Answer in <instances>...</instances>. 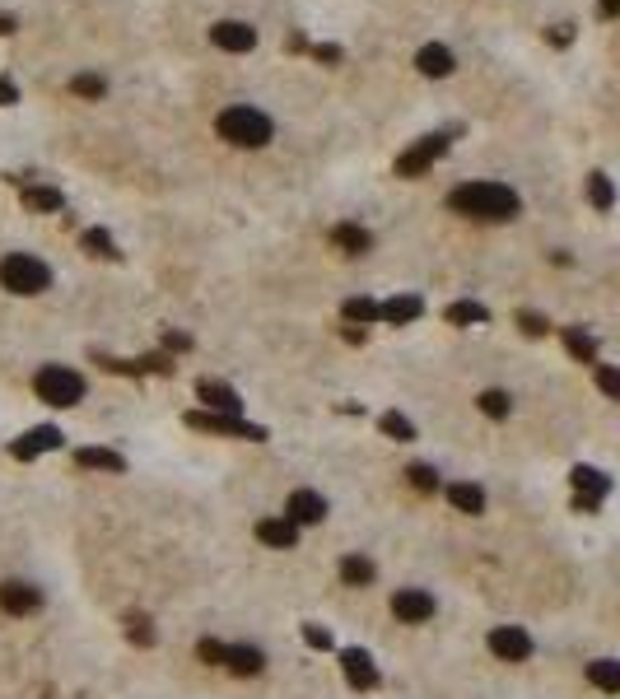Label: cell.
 <instances>
[{"label": "cell", "mask_w": 620, "mask_h": 699, "mask_svg": "<svg viewBox=\"0 0 620 699\" xmlns=\"http://www.w3.org/2000/svg\"><path fill=\"white\" fill-rule=\"evenodd\" d=\"M448 210L467 214V220L504 224V220H514V214L523 210V201H518L514 186H504V182H462V186L448 196Z\"/></svg>", "instance_id": "obj_1"}, {"label": "cell", "mask_w": 620, "mask_h": 699, "mask_svg": "<svg viewBox=\"0 0 620 699\" xmlns=\"http://www.w3.org/2000/svg\"><path fill=\"white\" fill-rule=\"evenodd\" d=\"M214 131H220V141H229L238 150H261L266 141H271V117L257 113V107H248V103H233V107L220 113Z\"/></svg>", "instance_id": "obj_2"}, {"label": "cell", "mask_w": 620, "mask_h": 699, "mask_svg": "<svg viewBox=\"0 0 620 699\" xmlns=\"http://www.w3.org/2000/svg\"><path fill=\"white\" fill-rule=\"evenodd\" d=\"M33 392H38V401H47V406L66 411V406H79V401H85V378L66 364H42L33 373Z\"/></svg>", "instance_id": "obj_3"}, {"label": "cell", "mask_w": 620, "mask_h": 699, "mask_svg": "<svg viewBox=\"0 0 620 699\" xmlns=\"http://www.w3.org/2000/svg\"><path fill=\"white\" fill-rule=\"evenodd\" d=\"M0 285L10 294H42V289H51V271L29 252H10L0 261Z\"/></svg>", "instance_id": "obj_4"}, {"label": "cell", "mask_w": 620, "mask_h": 699, "mask_svg": "<svg viewBox=\"0 0 620 699\" xmlns=\"http://www.w3.org/2000/svg\"><path fill=\"white\" fill-rule=\"evenodd\" d=\"M187 424L201 429V434H229V439H252V443H261V439H266V429H261V424H248L242 415H210V411H192V415H187Z\"/></svg>", "instance_id": "obj_5"}, {"label": "cell", "mask_w": 620, "mask_h": 699, "mask_svg": "<svg viewBox=\"0 0 620 699\" xmlns=\"http://www.w3.org/2000/svg\"><path fill=\"white\" fill-rule=\"evenodd\" d=\"M443 150H448V136H439V131H434V136H420L406 154L397 159V177H420Z\"/></svg>", "instance_id": "obj_6"}, {"label": "cell", "mask_w": 620, "mask_h": 699, "mask_svg": "<svg viewBox=\"0 0 620 699\" xmlns=\"http://www.w3.org/2000/svg\"><path fill=\"white\" fill-rule=\"evenodd\" d=\"M490 653L499 662H527L532 658V634L518 625H495L490 630Z\"/></svg>", "instance_id": "obj_7"}, {"label": "cell", "mask_w": 620, "mask_h": 699, "mask_svg": "<svg viewBox=\"0 0 620 699\" xmlns=\"http://www.w3.org/2000/svg\"><path fill=\"white\" fill-rule=\"evenodd\" d=\"M392 615L406 625H424L429 615H434V597L424 593V587H397L392 593Z\"/></svg>", "instance_id": "obj_8"}, {"label": "cell", "mask_w": 620, "mask_h": 699, "mask_svg": "<svg viewBox=\"0 0 620 699\" xmlns=\"http://www.w3.org/2000/svg\"><path fill=\"white\" fill-rule=\"evenodd\" d=\"M61 443H66V434H61L57 424H38V429H29L23 439L10 443V457H19V462H33L38 452H57Z\"/></svg>", "instance_id": "obj_9"}, {"label": "cell", "mask_w": 620, "mask_h": 699, "mask_svg": "<svg viewBox=\"0 0 620 699\" xmlns=\"http://www.w3.org/2000/svg\"><path fill=\"white\" fill-rule=\"evenodd\" d=\"M574 490H579V513H597V504L611 495V480L597 467H574Z\"/></svg>", "instance_id": "obj_10"}, {"label": "cell", "mask_w": 620, "mask_h": 699, "mask_svg": "<svg viewBox=\"0 0 620 699\" xmlns=\"http://www.w3.org/2000/svg\"><path fill=\"white\" fill-rule=\"evenodd\" d=\"M210 42L224 47V51H252L257 47V29H252V23H242V19H220L210 29Z\"/></svg>", "instance_id": "obj_11"}, {"label": "cell", "mask_w": 620, "mask_h": 699, "mask_svg": "<svg viewBox=\"0 0 620 699\" xmlns=\"http://www.w3.org/2000/svg\"><path fill=\"white\" fill-rule=\"evenodd\" d=\"M285 518H289L294 527H313V522L327 518V499H322L317 490H294V495H289V508H285Z\"/></svg>", "instance_id": "obj_12"}, {"label": "cell", "mask_w": 620, "mask_h": 699, "mask_svg": "<svg viewBox=\"0 0 620 699\" xmlns=\"http://www.w3.org/2000/svg\"><path fill=\"white\" fill-rule=\"evenodd\" d=\"M0 606H5L10 615H33V611L42 606V593H38L33 583L10 578V583H0Z\"/></svg>", "instance_id": "obj_13"}, {"label": "cell", "mask_w": 620, "mask_h": 699, "mask_svg": "<svg viewBox=\"0 0 620 699\" xmlns=\"http://www.w3.org/2000/svg\"><path fill=\"white\" fill-rule=\"evenodd\" d=\"M341 671H345V681L355 685V690H373V685H378V667H373V658L364 649H345L341 653Z\"/></svg>", "instance_id": "obj_14"}, {"label": "cell", "mask_w": 620, "mask_h": 699, "mask_svg": "<svg viewBox=\"0 0 620 699\" xmlns=\"http://www.w3.org/2000/svg\"><path fill=\"white\" fill-rule=\"evenodd\" d=\"M196 396L205 401V411H210V415H238V411H242V401H238V392H233L229 383H210V378H201Z\"/></svg>", "instance_id": "obj_15"}, {"label": "cell", "mask_w": 620, "mask_h": 699, "mask_svg": "<svg viewBox=\"0 0 620 699\" xmlns=\"http://www.w3.org/2000/svg\"><path fill=\"white\" fill-rule=\"evenodd\" d=\"M257 541L271 546V550H294V546H299V527H294L289 518H261L257 522Z\"/></svg>", "instance_id": "obj_16"}, {"label": "cell", "mask_w": 620, "mask_h": 699, "mask_svg": "<svg viewBox=\"0 0 620 699\" xmlns=\"http://www.w3.org/2000/svg\"><path fill=\"white\" fill-rule=\"evenodd\" d=\"M220 667L238 671V676H257V671L266 667V653H261V649H248V643H224Z\"/></svg>", "instance_id": "obj_17"}, {"label": "cell", "mask_w": 620, "mask_h": 699, "mask_svg": "<svg viewBox=\"0 0 620 699\" xmlns=\"http://www.w3.org/2000/svg\"><path fill=\"white\" fill-rule=\"evenodd\" d=\"M75 462L85 467V471H113V476L126 471V457L113 452V448H79V452H75Z\"/></svg>", "instance_id": "obj_18"}, {"label": "cell", "mask_w": 620, "mask_h": 699, "mask_svg": "<svg viewBox=\"0 0 620 699\" xmlns=\"http://www.w3.org/2000/svg\"><path fill=\"white\" fill-rule=\"evenodd\" d=\"M332 243H336L345 257H364V252L373 248V233L360 229V224H336V229H332Z\"/></svg>", "instance_id": "obj_19"}, {"label": "cell", "mask_w": 620, "mask_h": 699, "mask_svg": "<svg viewBox=\"0 0 620 699\" xmlns=\"http://www.w3.org/2000/svg\"><path fill=\"white\" fill-rule=\"evenodd\" d=\"M424 313V304L415 299V294H397V299H388V304H378V322H415Z\"/></svg>", "instance_id": "obj_20"}, {"label": "cell", "mask_w": 620, "mask_h": 699, "mask_svg": "<svg viewBox=\"0 0 620 699\" xmlns=\"http://www.w3.org/2000/svg\"><path fill=\"white\" fill-rule=\"evenodd\" d=\"M415 66H420V75H429V79H443V75H452V51L439 47V42H429V47H420Z\"/></svg>", "instance_id": "obj_21"}, {"label": "cell", "mask_w": 620, "mask_h": 699, "mask_svg": "<svg viewBox=\"0 0 620 699\" xmlns=\"http://www.w3.org/2000/svg\"><path fill=\"white\" fill-rule=\"evenodd\" d=\"M448 504L457 513H485V490L471 480H457V486H448Z\"/></svg>", "instance_id": "obj_22"}, {"label": "cell", "mask_w": 620, "mask_h": 699, "mask_svg": "<svg viewBox=\"0 0 620 699\" xmlns=\"http://www.w3.org/2000/svg\"><path fill=\"white\" fill-rule=\"evenodd\" d=\"M588 681L597 685V690H606V694H615V690H620V662H615V658L588 662Z\"/></svg>", "instance_id": "obj_23"}, {"label": "cell", "mask_w": 620, "mask_h": 699, "mask_svg": "<svg viewBox=\"0 0 620 699\" xmlns=\"http://www.w3.org/2000/svg\"><path fill=\"white\" fill-rule=\"evenodd\" d=\"M373 559H364V555H345L341 559V578L350 583V587H364V583H373Z\"/></svg>", "instance_id": "obj_24"}, {"label": "cell", "mask_w": 620, "mask_h": 699, "mask_svg": "<svg viewBox=\"0 0 620 699\" xmlns=\"http://www.w3.org/2000/svg\"><path fill=\"white\" fill-rule=\"evenodd\" d=\"M564 345H570V355H574V359H583V364H597V340H592L588 331H579V327H564Z\"/></svg>", "instance_id": "obj_25"}, {"label": "cell", "mask_w": 620, "mask_h": 699, "mask_svg": "<svg viewBox=\"0 0 620 699\" xmlns=\"http://www.w3.org/2000/svg\"><path fill=\"white\" fill-rule=\"evenodd\" d=\"M443 317L452 322V327H476V322H485L490 313H485V304H476V299H462V304H452Z\"/></svg>", "instance_id": "obj_26"}, {"label": "cell", "mask_w": 620, "mask_h": 699, "mask_svg": "<svg viewBox=\"0 0 620 699\" xmlns=\"http://www.w3.org/2000/svg\"><path fill=\"white\" fill-rule=\"evenodd\" d=\"M79 243H85V252L89 257H107V261H117L122 252H117V243H113V233L107 229H89L85 238H79Z\"/></svg>", "instance_id": "obj_27"}, {"label": "cell", "mask_w": 620, "mask_h": 699, "mask_svg": "<svg viewBox=\"0 0 620 699\" xmlns=\"http://www.w3.org/2000/svg\"><path fill=\"white\" fill-rule=\"evenodd\" d=\"M23 205L51 214V210H61L66 201H61V192H51V186H23Z\"/></svg>", "instance_id": "obj_28"}, {"label": "cell", "mask_w": 620, "mask_h": 699, "mask_svg": "<svg viewBox=\"0 0 620 699\" xmlns=\"http://www.w3.org/2000/svg\"><path fill=\"white\" fill-rule=\"evenodd\" d=\"M480 411L490 415V420H504L508 411H514V396L499 392V387H490V392H480Z\"/></svg>", "instance_id": "obj_29"}, {"label": "cell", "mask_w": 620, "mask_h": 699, "mask_svg": "<svg viewBox=\"0 0 620 699\" xmlns=\"http://www.w3.org/2000/svg\"><path fill=\"white\" fill-rule=\"evenodd\" d=\"M378 424H383V434H388V439H397V443H411V439H415V424H411L406 415H397V411H388Z\"/></svg>", "instance_id": "obj_30"}, {"label": "cell", "mask_w": 620, "mask_h": 699, "mask_svg": "<svg viewBox=\"0 0 620 699\" xmlns=\"http://www.w3.org/2000/svg\"><path fill=\"white\" fill-rule=\"evenodd\" d=\"M588 196H592V205H597V210H611V205H615L611 177H606V173H592V177H588Z\"/></svg>", "instance_id": "obj_31"}, {"label": "cell", "mask_w": 620, "mask_h": 699, "mask_svg": "<svg viewBox=\"0 0 620 699\" xmlns=\"http://www.w3.org/2000/svg\"><path fill=\"white\" fill-rule=\"evenodd\" d=\"M345 322H360V327H369V322H378V304L373 299H345Z\"/></svg>", "instance_id": "obj_32"}, {"label": "cell", "mask_w": 620, "mask_h": 699, "mask_svg": "<svg viewBox=\"0 0 620 699\" xmlns=\"http://www.w3.org/2000/svg\"><path fill=\"white\" fill-rule=\"evenodd\" d=\"M406 480H411L420 495H434V490H439V471H434V467H424V462L406 467Z\"/></svg>", "instance_id": "obj_33"}, {"label": "cell", "mask_w": 620, "mask_h": 699, "mask_svg": "<svg viewBox=\"0 0 620 699\" xmlns=\"http://www.w3.org/2000/svg\"><path fill=\"white\" fill-rule=\"evenodd\" d=\"M70 94H79V98H103V94H107V79H103V75H75V79H70Z\"/></svg>", "instance_id": "obj_34"}, {"label": "cell", "mask_w": 620, "mask_h": 699, "mask_svg": "<svg viewBox=\"0 0 620 699\" xmlns=\"http://www.w3.org/2000/svg\"><path fill=\"white\" fill-rule=\"evenodd\" d=\"M126 634H131V643L150 649V643H154V625H150V615H131V621H126Z\"/></svg>", "instance_id": "obj_35"}, {"label": "cell", "mask_w": 620, "mask_h": 699, "mask_svg": "<svg viewBox=\"0 0 620 699\" xmlns=\"http://www.w3.org/2000/svg\"><path fill=\"white\" fill-rule=\"evenodd\" d=\"M597 387H602V392H606L611 401L620 396V373H615L611 364H597Z\"/></svg>", "instance_id": "obj_36"}, {"label": "cell", "mask_w": 620, "mask_h": 699, "mask_svg": "<svg viewBox=\"0 0 620 699\" xmlns=\"http://www.w3.org/2000/svg\"><path fill=\"white\" fill-rule=\"evenodd\" d=\"M196 658H201V662H210V667H220L224 643H220V639H201V643H196Z\"/></svg>", "instance_id": "obj_37"}, {"label": "cell", "mask_w": 620, "mask_h": 699, "mask_svg": "<svg viewBox=\"0 0 620 699\" xmlns=\"http://www.w3.org/2000/svg\"><path fill=\"white\" fill-rule=\"evenodd\" d=\"M518 327H523L527 336H546V331H551V322H546L542 313H523V317H518Z\"/></svg>", "instance_id": "obj_38"}, {"label": "cell", "mask_w": 620, "mask_h": 699, "mask_svg": "<svg viewBox=\"0 0 620 699\" xmlns=\"http://www.w3.org/2000/svg\"><path fill=\"white\" fill-rule=\"evenodd\" d=\"M304 643H308V649H322V653H327V649H332V634L322 630V625H304Z\"/></svg>", "instance_id": "obj_39"}, {"label": "cell", "mask_w": 620, "mask_h": 699, "mask_svg": "<svg viewBox=\"0 0 620 699\" xmlns=\"http://www.w3.org/2000/svg\"><path fill=\"white\" fill-rule=\"evenodd\" d=\"M19 103V89H14V79H0V107H10Z\"/></svg>", "instance_id": "obj_40"}, {"label": "cell", "mask_w": 620, "mask_h": 699, "mask_svg": "<svg viewBox=\"0 0 620 699\" xmlns=\"http://www.w3.org/2000/svg\"><path fill=\"white\" fill-rule=\"evenodd\" d=\"M313 57L327 61V66H336V61H341V47H313Z\"/></svg>", "instance_id": "obj_41"}, {"label": "cell", "mask_w": 620, "mask_h": 699, "mask_svg": "<svg viewBox=\"0 0 620 699\" xmlns=\"http://www.w3.org/2000/svg\"><path fill=\"white\" fill-rule=\"evenodd\" d=\"M164 345H169V350H187V345H192V340H187L182 331H169V336H164Z\"/></svg>", "instance_id": "obj_42"}, {"label": "cell", "mask_w": 620, "mask_h": 699, "mask_svg": "<svg viewBox=\"0 0 620 699\" xmlns=\"http://www.w3.org/2000/svg\"><path fill=\"white\" fill-rule=\"evenodd\" d=\"M5 33H14V19H10V14H0V38H5Z\"/></svg>", "instance_id": "obj_43"}, {"label": "cell", "mask_w": 620, "mask_h": 699, "mask_svg": "<svg viewBox=\"0 0 620 699\" xmlns=\"http://www.w3.org/2000/svg\"><path fill=\"white\" fill-rule=\"evenodd\" d=\"M615 10H620V0H602V14H606V19H611Z\"/></svg>", "instance_id": "obj_44"}]
</instances>
